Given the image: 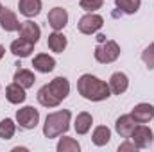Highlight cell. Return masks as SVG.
Here are the masks:
<instances>
[{"label":"cell","instance_id":"obj_24","mask_svg":"<svg viewBox=\"0 0 154 152\" xmlns=\"http://www.w3.org/2000/svg\"><path fill=\"white\" fill-rule=\"evenodd\" d=\"M56 149H57V152H79L81 150V145L77 143V140H74V138L63 136V138H59Z\"/></svg>","mask_w":154,"mask_h":152},{"label":"cell","instance_id":"obj_10","mask_svg":"<svg viewBox=\"0 0 154 152\" xmlns=\"http://www.w3.org/2000/svg\"><path fill=\"white\" fill-rule=\"evenodd\" d=\"M20 23H22V22H18L16 13H13V11L7 9V7H2V11H0V27H2L5 32H14V31L18 32Z\"/></svg>","mask_w":154,"mask_h":152},{"label":"cell","instance_id":"obj_28","mask_svg":"<svg viewBox=\"0 0 154 152\" xmlns=\"http://www.w3.org/2000/svg\"><path fill=\"white\" fill-rule=\"evenodd\" d=\"M127 150L136 152V150H138V147H136L133 141H124L122 145H118V152H127Z\"/></svg>","mask_w":154,"mask_h":152},{"label":"cell","instance_id":"obj_4","mask_svg":"<svg viewBox=\"0 0 154 152\" xmlns=\"http://www.w3.org/2000/svg\"><path fill=\"white\" fill-rule=\"evenodd\" d=\"M129 140L138 147V149H149L154 141V132L151 127H147L145 123H138L134 127V131L131 132Z\"/></svg>","mask_w":154,"mask_h":152},{"label":"cell","instance_id":"obj_19","mask_svg":"<svg viewBox=\"0 0 154 152\" xmlns=\"http://www.w3.org/2000/svg\"><path fill=\"white\" fill-rule=\"evenodd\" d=\"M48 48L52 50V52H56V54H61L65 48H66V45H68V41H66V36L61 32V31H54L52 34H48Z\"/></svg>","mask_w":154,"mask_h":152},{"label":"cell","instance_id":"obj_14","mask_svg":"<svg viewBox=\"0 0 154 152\" xmlns=\"http://www.w3.org/2000/svg\"><path fill=\"white\" fill-rule=\"evenodd\" d=\"M11 52H13V56H16V57H29L31 54H32V50H34V43H31V41H27V39H14L13 43H11Z\"/></svg>","mask_w":154,"mask_h":152},{"label":"cell","instance_id":"obj_6","mask_svg":"<svg viewBox=\"0 0 154 152\" xmlns=\"http://www.w3.org/2000/svg\"><path fill=\"white\" fill-rule=\"evenodd\" d=\"M16 123L25 131L34 129L39 123V111L34 109L32 106H25V108L18 109L16 111Z\"/></svg>","mask_w":154,"mask_h":152},{"label":"cell","instance_id":"obj_30","mask_svg":"<svg viewBox=\"0 0 154 152\" xmlns=\"http://www.w3.org/2000/svg\"><path fill=\"white\" fill-rule=\"evenodd\" d=\"M2 7H4V5H2V2H0V11H2Z\"/></svg>","mask_w":154,"mask_h":152},{"label":"cell","instance_id":"obj_25","mask_svg":"<svg viewBox=\"0 0 154 152\" xmlns=\"http://www.w3.org/2000/svg\"><path fill=\"white\" fill-rule=\"evenodd\" d=\"M16 132V123L11 118H4L0 120V138L2 140H11Z\"/></svg>","mask_w":154,"mask_h":152},{"label":"cell","instance_id":"obj_17","mask_svg":"<svg viewBox=\"0 0 154 152\" xmlns=\"http://www.w3.org/2000/svg\"><path fill=\"white\" fill-rule=\"evenodd\" d=\"M5 99L11 102V104H23L27 95H25V88H22L20 84L13 82L5 88Z\"/></svg>","mask_w":154,"mask_h":152},{"label":"cell","instance_id":"obj_20","mask_svg":"<svg viewBox=\"0 0 154 152\" xmlns=\"http://www.w3.org/2000/svg\"><path fill=\"white\" fill-rule=\"evenodd\" d=\"M109 140H111V131H109V127H106V125H97V127L93 129V134H91L93 145L104 147V145L109 143Z\"/></svg>","mask_w":154,"mask_h":152},{"label":"cell","instance_id":"obj_29","mask_svg":"<svg viewBox=\"0 0 154 152\" xmlns=\"http://www.w3.org/2000/svg\"><path fill=\"white\" fill-rule=\"evenodd\" d=\"M4 54H5V48L0 45V61H2V57H4Z\"/></svg>","mask_w":154,"mask_h":152},{"label":"cell","instance_id":"obj_23","mask_svg":"<svg viewBox=\"0 0 154 152\" xmlns=\"http://www.w3.org/2000/svg\"><path fill=\"white\" fill-rule=\"evenodd\" d=\"M140 4L142 0H115V5L124 14H134L140 9Z\"/></svg>","mask_w":154,"mask_h":152},{"label":"cell","instance_id":"obj_18","mask_svg":"<svg viewBox=\"0 0 154 152\" xmlns=\"http://www.w3.org/2000/svg\"><path fill=\"white\" fill-rule=\"evenodd\" d=\"M91 123H93V116L90 113H86V111H82V113H79L75 116V122H74V129H75L77 134H88L90 132V129H91Z\"/></svg>","mask_w":154,"mask_h":152},{"label":"cell","instance_id":"obj_15","mask_svg":"<svg viewBox=\"0 0 154 152\" xmlns=\"http://www.w3.org/2000/svg\"><path fill=\"white\" fill-rule=\"evenodd\" d=\"M32 66H34V70H38L41 74H48L56 68V59L48 54H38L32 59Z\"/></svg>","mask_w":154,"mask_h":152},{"label":"cell","instance_id":"obj_22","mask_svg":"<svg viewBox=\"0 0 154 152\" xmlns=\"http://www.w3.org/2000/svg\"><path fill=\"white\" fill-rule=\"evenodd\" d=\"M36 97H38V102L43 108H57V106L61 104L59 100H56V99L52 97V93L47 90V86H41V88H39Z\"/></svg>","mask_w":154,"mask_h":152},{"label":"cell","instance_id":"obj_2","mask_svg":"<svg viewBox=\"0 0 154 152\" xmlns=\"http://www.w3.org/2000/svg\"><path fill=\"white\" fill-rule=\"evenodd\" d=\"M70 118L72 113L68 109H59L56 113L47 114L45 123H43V134L45 138H57L61 134H65L70 129Z\"/></svg>","mask_w":154,"mask_h":152},{"label":"cell","instance_id":"obj_12","mask_svg":"<svg viewBox=\"0 0 154 152\" xmlns=\"http://www.w3.org/2000/svg\"><path fill=\"white\" fill-rule=\"evenodd\" d=\"M136 125H138V123L134 122V118L131 116V113H129V114H122V116H118V118H116L115 131L122 136V138H129Z\"/></svg>","mask_w":154,"mask_h":152},{"label":"cell","instance_id":"obj_13","mask_svg":"<svg viewBox=\"0 0 154 152\" xmlns=\"http://www.w3.org/2000/svg\"><path fill=\"white\" fill-rule=\"evenodd\" d=\"M108 84H109V90H111L113 95H122L129 88V77L125 75L124 72H115L113 75L109 77Z\"/></svg>","mask_w":154,"mask_h":152},{"label":"cell","instance_id":"obj_16","mask_svg":"<svg viewBox=\"0 0 154 152\" xmlns=\"http://www.w3.org/2000/svg\"><path fill=\"white\" fill-rule=\"evenodd\" d=\"M41 0H18V9L23 16L34 18L41 13Z\"/></svg>","mask_w":154,"mask_h":152},{"label":"cell","instance_id":"obj_11","mask_svg":"<svg viewBox=\"0 0 154 152\" xmlns=\"http://www.w3.org/2000/svg\"><path fill=\"white\" fill-rule=\"evenodd\" d=\"M131 116L134 118L136 123H149L154 118V106L152 104H147V102H142V104H136L131 111Z\"/></svg>","mask_w":154,"mask_h":152},{"label":"cell","instance_id":"obj_8","mask_svg":"<svg viewBox=\"0 0 154 152\" xmlns=\"http://www.w3.org/2000/svg\"><path fill=\"white\" fill-rule=\"evenodd\" d=\"M39 36H41V29H39L38 23H34L32 20H25L20 23V29H18V38L22 39H27L31 43H38Z\"/></svg>","mask_w":154,"mask_h":152},{"label":"cell","instance_id":"obj_27","mask_svg":"<svg viewBox=\"0 0 154 152\" xmlns=\"http://www.w3.org/2000/svg\"><path fill=\"white\" fill-rule=\"evenodd\" d=\"M142 61L145 63L147 68H154V43H151V45L142 52Z\"/></svg>","mask_w":154,"mask_h":152},{"label":"cell","instance_id":"obj_3","mask_svg":"<svg viewBox=\"0 0 154 152\" xmlns=\"http://www.w3.org/2000/svg\"><path fill=\"white\" fill-rule=\"evenodd\" d=\"M95 59L102 65H109V63H115L120 56V47L118 43L113 39H104L100 41L97 47H95V52H93Z\"/></svg>","mask_w":154,"mask_h":152},{"label":"cell","instance_id":"obj_26","mask_svg":"<svg viewBox=\"0 0 154 152\" xmlns=\"http://www.w3.org/2000/svg\"><path fill=\"white\" fill-rule=\"evenodd\" d=\"M102 4H104V0H81V2H79L81 9H84L86 13H95V11H99V9L102 7Z\"/></svg>","mask_w":154,"mask_h":152},{"label":"cell","instance_id":"obj_21","mask_svg":"<svg viewBox=\"0 0 154 152\" xmlns=\"http://www.w3.org/2000/svg\"><path fill=\"white\" fill-rule=\"evenodd\" d=\"M13 81L16 82V84H20L22 88H32L34 86V82H36V75L31 72V70H27V68H20V70H16V74L13 77Z\"/></svg>","mask_w":154,"mask_h":152},{"label":"cell","instance_id":"obj_5","mask_svg":"<svg viewBox=\"0 0 154 152\" xmlns=\"http://www.w3.org/2000/svg\"><path fill=\"white\" fill-rule=\"evenodd\" d=\"M102 25H104V18H102L100 14H97V13H86V14L79 20V23H77L79 32H81V34H88V36L99 32V31L102 29Z\"/></svg>","mask_w":154,"mask_h":152},{"label":"cell","instance_id":"obj_7","mask_svg":"<svg viewBox=\"0 0 154 152\" xmlns=\"http://www.w3.org/2000/svg\"><path fill=\"white\" fill-rule=\"evenodd\" d=\"M47 86V90L52 93V97L56 99V100H59V102H63L66 97H68V93H70V82H68V79L66 77H56V79H52L48 84H45Z\"/></svg>","mask_w":154,"mask_h":152},{"label":"cell","instance_id":"obj_9","mask_svg":"<svg viewBox=\"0 0 154 152\" xmlns=\"http://www.w3.org/2000/svg\"><path fill=\"white\" fill-rule=\"evenodd\" d=\"M47 20H48V25L54 31H63L66 27V23H68V13L63 7H54V9L48 11Z\"/></svg>","mask_w":154,"mask_h":152},{"label":"cell","instance_id":"obj_1","mask_svg":"<svg viewBox=\"0 0 154 152\" xmlns=\"http://www.w3.org/2000/svg\"><path fill=\"white\" fill-rule=\"evenodd\" d=\"M77 91L82 99L91 100V102H102V100L109 99V95H111L109 84L99 77L91 75V74H84V75L79 77Z\"/></svg>","mask_w":154,"mask_h":152}]
</instances>
